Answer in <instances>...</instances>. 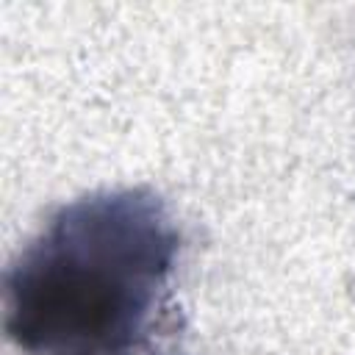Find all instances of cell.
Masks as SVG:
<instances>
[{
    "instance_id": "cell-1",
    "label": "cell",
    "mask_w": 355,
    "mask_h": 355,
    "mask_svg": "<svg viewBox=\"0 0 355 355\" xmlns=\"http://www.w3.org/2000/svg\"><path fill=\"white\" fill-rule=\"evenodd\" d=\"M178 227L144 189L64 205L6 275V333L28 355H136Z\"/></svg>"
}]
</instances>
